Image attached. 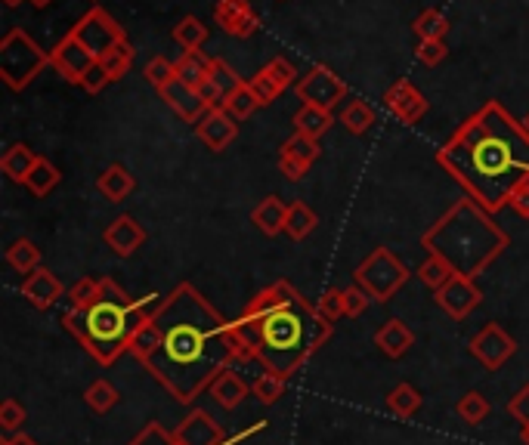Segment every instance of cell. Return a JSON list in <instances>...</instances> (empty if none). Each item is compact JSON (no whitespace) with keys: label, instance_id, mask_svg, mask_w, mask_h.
I'll return each mask as SVG.
<instances>
[{"label":"cell","instance_id":"6da1fadb","mask_svg":"<svg viewBox=\"0 0 529 445\" xmlns=\"http://www.w3.org/2000/svg\"><path fill=\"white\" fill-rule=\"evenodd\" d=\"M155 325L161 344L143 365L180 402L198 399L223 368L236 362L229 347V322L189 282L168 294Z\"/></svg>","mask_w":529,"mask_h":445},{"label":"cell","instance_id":"7a4b0ae2","mask_svg":"<svg viewBox=\"0 0 529 445\" xmlns=\"http://www.w3.org/2000/svg\"><path fill=\"white\" fill-rule=\"evenodd\" d=\"M437 164L495 214L529 180V133L502 102H486L437 149Z\"/></svg>","mask_w":529,"mask_h":445},{"label":"cell","instance_id":"3957f363","mask_svg":"<svg viewBox=\"0 0 529 445\" xmlns=\"http://www.w3.org/2000/svg\"><path fill=\"white\" fill-rule=\"evenodd\" d=\"M335 325L325 322L316 306L291 282L279 279L260 288L239 319L229 322V347L236 362L257 359L279 378H294L307 359L328 344Z\"/></svg>","mask_w":529,"mask_h":445},{"label":"cell","instance_id":"277c9868","mask_svg":"<svg viewBox=\"0 0 529 445\" xmlns=\"http://www.w3.org/2000/svg\"><path fill=\"white\" fill-rule=\"evenodd\" d=\"M161 294L127 297V291L115 279H99V294L84 310H69L62 316V328L69 331L78 344L99 362L115 365L121 353H127L130 337L140 331L149 319L158 316L164 306Z\"/></svg>","mask_w":529,"mask_h":445},{"label":"cell","instance_id":"5b68a950","mask_svg":"<svg viewBox=\"0 0 529 445\" xmlns=\"http://www.w3.org/2000/svg\"><path fill=\"white\" fill-rule=\"evenodd\" d=\"M511 245L508 232L474 198H461L421 235V248L452 266L455 276L477 279Z\"/></svg>","mask_w":529,"mask_h":445},{"label":"cell","instance_id":"8992f818","mask_svg":"<svg viewBox=\"0 0 529 445\" xmlns=\"http://www.w3.org/2000/svg\"><path fill=\"white\" fill-rule=\"evenodd\" d=\"M47 65H50V53L41 50L28 31L10 28L4 34V41H0V78H4L10 90H25Z\"/></svg>","mask_w":529,"mask_h":445},{"label":"cell","instance_id":"52a82bcc","mask_svg":"<svg viewBox=\"0 0 529 445\" xmlns=\"http://www.w3.org/2000/svg\"><path fill=\"white\" fill-rule=\"evenodd\" d=\"M353 279H356V288L366 291L375 303H387L412 279V272L390 248H375L366 260L356 266Z\"/></svg>","mask_w":529,"mask_h":445},{"label":"cell","instance_id":"ba28073f","mask_svg":"<svg viewBox=\"0 0 529 445\" xmlns=\"http://www.w3.org/2000/svg\"><path fill=\"white\" fill-rule=\"evenodd\" d=\"M72 34L75 38L93 53V59L99 62L106 53H112L121 41H127V34H124V28L103 10V7H93L90 13H84L78 22H75V28H72Z\"/></svg>","mask_w":529,"mask_h":445},{"label":"cell","instance_id":"9c48e42d","mask_svg":"<svg viewBox=\"0 0 529 445\" xmlns=\"http://www.w3.org/2000/svg\"><path fill=\"white\" fill-rule=\"evenodd\" d=\"M297 96L304 99V106H319L325 112H332L347 99V84L328 65H316L297 81Z\"/></svg>","mask_w":529,"mask_h":445},{"label":"cell","instance_id":"30bf717a","mask_svg":"<svg viewBox=\"0 0 529 445\" xmlns=\"http://www.w3.org/2000/svg\"><path fill=\"white\" fill-rule=\"evenodd\" d=\"M471 356L489 368V371H499L514 353H517V344H514V337L499 325V322H489L483 325L474 337H471V344H468Z\"/></svg>","mask_w":529,"mask_h":445},{"label":"cell","instance_id":"8fae6325","mask_svg":"<svg viewBox=\"0 0 529 445\" xmlns=\"http://www.w3.org/2000/svg\"><path fill=\"white\" fill-rule=\"evenodd\" d=\"M434 300H437V306H440V310H443L449 319L461 322V319H468V316L477 310V306L483 303V291H480V285H477L474 279L455 276L446 288H440V291L434 294Z\"/></svg>","mask_w":529,"mask_h":445},{"label":"cell","instance_id":"7c38bea8","mask_svg":"<svg viewBox=\"0 0 529 445\" xmlns=\"http://www.w3.org/2000/svg\"><path fill=\"white\" fill-rule=\"evenodd\" d=\"M93 53L75 38V34L69 31L65 38L50 50V65L56 68V72L65 78V81H72V84H81L84 75L93 68Z\"/></svg>","mask_w":529,"mask_h":445},{"label":"cell","instance_id":"4fadbf2b","mask_svg":"<svg viewBox=\"0 0 529 445\" xmlns=\"http://www.w3.org/2000/svg\"><path fill=\"white\" fill-rule=\"evenodd\" d=\"M384 109L400 121L406 127L418 124L424 115H427V99L421 90H415L406 78L403 81H396L387 93H384Z\"/></svg>","mask_w":529,"mask_h":445},{"label":"cell","instance_id":"5bb4252c","mask_svg":"<svg viewBox=\"0 0 529 445\" xmlns=\"http://www.w3.org/2000/svg\"><path fill=\"white\" fill-rule=\"evenodd\" d=\"M214 22L226 31L233 34V38H251L257 31L260 19L254 13V7L248 0H217L214 4Z\"/></svg>","mask_w":529,"mask_h":445},{"label":"cell","instance_id":"9a60e30c","mask_svg":"<svg viewBox=\"0 0 529 445\" xmlns=\"http://www.w3.org/2000/svg\"><path fill=\"white\" fill-rule=\"evenodd\" d=\"M174 442L177 445H226V433L208 412L195 408V412H189L183 424L174 430Z\"/></svg>","mask_w":529,"mask_h":445},{"label":"cell","instance_id":"2e32d148","mask_svg":"<svg viewBox=\"0 0 529 445\" xmlns=\"http://www.w3.org/2000/svg\"><path fill=\"white\" fill-rule=\"evenodd\" d=\"M195 133L211 152H223L239 136V121L226 109H211L202 121L195 124Z\"/></svg>","mask_w":529,"mask_h":445},{"label":"cell","instance_id":"e0dca14e","mask_svg":"<svg viewBox=\"0 0 529 445\" xmlns=\"http://www.w3.org/2000/svg\"><path fill=\"white\" fill-rule=\"evenodd\" d=\"M103 238H106V245H109L118 257H130V254H137V251L143 248L146 232H143V226H140L134 217H130V214H121V217H115V220L106 226Z\"/></svg>","mask_w":529,"mask_h":445},{"label":"cell","instance_id":"ac0fdd59","mask_svg":"<svg viewBox=\"0 0 529 445\" xmlns=\"http://www.w3.org/2000/svg\"><path fill=\"white\" fill-rule=\"evenodd\" d=\"M69 291H65V285L53 276L50 269H35L31 276H25V282H22V297L31 303V306H38V310H50V306L59 300V297H65Z\"/></svg>","mask_w":529,"mask_h":445},{"label":"cell","instance_id":"d6986e66","mask_svg":"<svg viewBox=\"0 0 529 445\" xmlns=\"http://www.w3.org/2000/svg\"><path fill=\"white\" fill-rule=\"evenodd\" d=\"M161 99L174 109V115H180V118L189 121V124H198V121H202V118L211 112V109L205 106V99L198 96L192 87H186L183 81H174V84L164 87V90H161Z\"/></svg>","mask_w":529,"mask_h":445},{"label":"cell","instance_id":"ffe728a7","mask_svg":"<svg viewBox=\"0 0 529 445\" xmlns=\"http://www.w3.org/2000/svg\"><path fill=\"white\" fill-rule=\"evenodd\" d=\"M375 347H378L387 359H403V356L415 347V331H412L403 319H387V322L375 331Z\"/></svg>","mask_w":529,"mask_h":445},{"label":"cell","instance_id":"44dd1931","mask_svg":"<svg viewBox=\"0 0 529 445\" xmlns=\"http://www.w3.org/2000/svg\"><path fill=\"white\" fill-rule=\"evenodd\" d=\"M208 393L214 396V402L223 408V412H233V408H239L248 399L251 390H248V384L239 378V374L233 371V365H229V368H223L217 378L211 381Z\"/></svg>","mask_w":529,"mask_h":445},{"label":"cell","instance_id":"7402d4cb","mask_svg":"<svg viewBox=\"0 0 529 445\" xmlns=\"http://www.w3.org/2000/svg\"><path fill=\"white\" fill-rule=\"evenodd\" d=\"M96 189L106 201L118 204V201H124L130 192L137 189V180H134V174H130L124 164H109L103 174L96 177Z\"/></svg>","mask_w":529,"mask_h":445},{"label":"cell","instance_id":"603a6c76","mask_svg":"<svg viewBox=\"0 0 529 445\" xmlns=\"http://www.w3.org/2000/svg\"><path fill=\"white\" fill-rule=\"evenodd\" d=\"M285 217H288V204L279 195H267L257 208L251 211V223L263 232L276 238L279 232H285Z\"/></svg>","mask_w":529,"mask_h":445},{"label":"cell","instance_id":"cb8c5ba5","mask_svg":"<svg viewBox=\"0 0 529 445\" xmlns=\"http://www.w3.org/2000/svg\"><path fill=\"white\" fill-rule=\"evenodd\" d=\"M211 62H214V56H208V53H202V50L183 53V56L177 59V81H183L186 87L198 90V87L208 81V75H211Z\"/></svg>","mask_w":529,"mask_h":445},{"label":"cell","instance_id":"d4e9b609","mask_svg":"<svg viewBox=\"0 0 529 445\" xmlns=\"http://www.w3.org/2000/svg\"><path fill=\"white\" fill-rule=\"evenodd\" d=\"M38 152L31 149V146H25V143H13L7 152H4V158H0V170L7 174V180H13V183H25V177L31 174V167L38 164Z\"/></svg>","mask_w":529,"mask_h":445},{"label":"cell","instance_id":"484cf974","mask_svg":"<svg viewBox=\"0 0 529 445\" xmlns=\"http://www.w3.org/2000/svg\"><path fill=\"white\" fill-rule=\"evenodd\" d=\"M62 183V174H59V167L50 161V158H38V164L31 167V174L25 177V189L35 195V198H47L56 186Z\"/></svg>","mask_w":529,"mask_h":445},{"label":"cell","instance_id":"4316f807","mask_svg":"<svg viewBox=\"0 0 529 445\" xmlns=\"http://www.w3.org/2000/svg\"><path fill=\"white\" fill-rule=\"evenodd\" d=\"M338 121H341V127H344L347 133L362 136V133H369V130L375 127L378 115H375V109L369 106V102H362V99H350L347 106L341 109Z\"/></svg>","mask_w":529,"mask_h":445},{"label":"cell","instance_id":"83f0119b","mask_svg":"<svg viewBox=\"0 0 529 445\" xmlns=\"http://www.w3.org/2000/svg\"><path fill=\"white\" fill-rule=\"evenodd\" d=\"M332 124H335V115L319 109V106H301L294 115V133L310 136V140H319V136Z\"/></svg>","mask_w":529,"mask_h":445},{"label":"cell","instance_id":"f1b7e54d","mask_svg":"<svg viewBox=\"0 0 529 445\" xmlns=\"http://www.w3.org/2000/svg\"><path fill=\"white\" fill-rule=\"evenodd\" d=\"M319 217L310 208L307 201H291L288 204V217H285V232L294 238V242H304V238L316 229Z\"/></svg>","mask_w":529,"mask_h":445},{"label":"cell","instance_id":"f546056e","mask_svg":"<svg viewBox=\"0 0 529 445\" xmlns=\"http://www.w3.org/2000/svg\"><path fill=\"white\" fill-rule=\"evenodd\" d=\"M7 263L22 272V276H31L35 269H41V248L35 242H28V238H19L7 248Z\"/></svg>","mask_w":529,"mask_h":445},{"label":"cell","instance_id":"4dcf8cb0","mask_svg":"<svg viewBox=\"0 0 529 445\" xmlns=\"http://www.w3.org/2000/svg\"><path fill=\"white\" fill-rule=\"evenodd\" d=\"M174 41L183 47V53L202 50V44L208 41V25L198 19V16H183V19L174 25Z\"/></svg>","mask_w":529,"mask_h":445},{"label":"cell","instance_id":"1f68e13d","mask_svg":"<svg viewBox=\"0 0 529 445\" xmlns=\"http://www.w3.org/2000/svg\"><path fill=\"white\" fill-rule=\"evenodd\" d=\"M415 276H418L427 288H431V291L437 294L440 288H446V285L455 279V272H452V266H449L446 260H440L437 254H427V260L418 266Z\"/></svg>","mask_w":529,"mask_h":445},{"label":"cell","instance_id":"d6a6232c","mask_svg":"<svg viewBox=\"0 0 529 445\" xmlns=\"http://www.w3.org/2000/svg\"><path fill=\"white\" fill-rule=\"evenodd\" d=\"M118 390H115V384L112 381H106V378H99V381H93L87 390H84V402L90 405V412H96V415H109L112 408L118 405Z\"/></svg>","mask_w":529,"mask_h":445},{"label":"cell","instance_id":"836d02e7","mask_svg":"<svg viewBox=\"0 0 529 445\" xmlns=\"http://www.w3.org/2000/svg\"><path fill=\"white\" fill-rule=\"evenodd\" d=\"M421 393L412 387V384H396L390 393H387V408L396 415V418H412L418 408H421Z\"/></svg>","mask_w":529,"mask_h":445},{"label":"cell","instance_id":"e575fe53","mask_svg":"<svg viewBox=\"0 0 529 445\" xmlns=\"http://www.w3.org/2000/svg\"><path fill=\"white\" fill-rule=\"evenodd\" d=\"M134 59H137L134 44H130V41H121L112 53H106L103 59H99V65L106 68L112 81H121V78L130 72V68H134Z\"/></svg>","mask_w":529,"mask_h":445},{"label":"cell","instance_id":"d590c367","mask_svg":"<svg viewBox=\"0 0 529 445\" xmlns=\"http://www.w3.org/2000/svg\"><path fill=\"white\" fill-rule=\"evenodd\" d=\"M455 415H458L461 421H465V424L477 427V424H483V421L489 418V402H486L483 393L468 390L465 396H461V399L455 402Z\"/></svg>","mask_w":529,"mask_h":445},{"label":"cell","instance_id":"8d00e7d4","mask_svg":"<svg viewBox=\"0 0 529 445\" xmlns=\"http://www.w3.org/2000/svg\"><path fill=\"white\" fill-rule=\"evenodd\" d=\"M285 390H288V381L279 378V374H273V371L257 374L254 384H251V396H257V402H263V405H276L285 396Z\"/></svg>","mask_w":529,"mask_h":445},{"label":"cell","instance_id":"74e56055","mask_svg":"<svg viewBox=\"0 0 529 445\" xmlns=\"http://www.w3.org/2000/svg\"><path fill=\"white\" fill-rule=\"evenodd\" d=\"M415 34L418 41H446L449 34V19L440 13V10H424L418 19H415Z\"/></svg>","mask_w":529,"mask_h":445},{"label":"cell","instance_id":"f35d334b","mask_svg":"<svg viewBox=\"0 0 529 445\" xmlns=\"http://www.w3.org/2000/svg\"><path fill=\"white\" fill-rule=\"evenodd\" d=\"M143 78L161 93L164 87L177 81V62H171L168 56H152V59L143 65Z\"/></svg>","mask_w":529,"mask_h":445},{"label":"cell","instance_id":"ab89813d","mask_svg":"<svg viewBox=\"0 0 529 445\" xmlns=\"http://www.w3.org/2000/svg\"><path fill=\"white\" fill-rule=\"evenodd\" d=\"M319 152H322L319 140H310V136H301V133H294L291 140H285L282 149H279V155H288L294 161H301L304 167H310L319 158Z\"/></svg>","mask_w":529,"mask_h":445},{"label":"cell","instance_id":"60d3db41","mask_svg":"<svg viewBox=\"0 0 529 445\" xmlns=\"http://www.w3.org/2000/svg\"><path fill=\"white\" fill-rule=\"evenodd\" d=\"M229 115H233L236 121H245V118H251L257 109H260V102H257V96H254V90L248 87V81L236 90V93H229L226 96V106H223Z\"/></svg>","mask_w":529,"mask_h":445},{"label":"cell","instance_id":"b9f144b4","mask_svg":"<svg viewBox=\"0 0 529 445\" xmlns=\"http://www.w3.org/2000/svg\"><path fill=\"white\" fill-rule=\"evenodd\" d=\"M316 313L325 319V322H341L347 316V300H344V288H328L319 303H316Z\"/></svg>","mask_w":529,"mask_h":445},{"label":"cell","instance_id":"7bdbcfd3","mask_svg":"<svg viewBox=\"0 0 529 445\" xmlns=\"http://www.w3.org/2000/svg\"><path fill=\"white\" fill-rule=\"evenodd\" d=\"M208 78H211V84H214L223 96L236 93V90L245 84V81L236 75V68H233V65H226L223 59H214V62H211V75H208Z\"/></svg>","mask_w":529,"mask_h":445},{"label":"cell","instance_id":"ee69618b","mask_svg":"<svg viewBox=\"0 0 529 445\" xmlns=\"http://www.w3.org/2000/svg\"><path fill=\"white\" fill-rule=\"evenodd\" d=\"M25 421H28V412H25V405L19 399H4V402H0V430L13 436Z\"/></svg>","mask_w":529,"mask_h":445},{"label":"cell","instance_id":"f6af8a7d","mask_svg":"<svg viewBox=\"0 0 529 445\" xmlns=\"http://www.w3.org/2000/svg\"><path fill=\"white\" fill-rule=\"evenodd\" d=\"M96 294H99V279H78L72 288H69V310H84V306H90L93 300H96Z\"/></svg>","mask_w":529,"mask_h":445},{"label":"cell","instance_id":"bcb514c9","mask_svg":"<svg viewBox=\"0 0 529 445\" xmlns=\"http://www.w3.org/2000/svg\"><path fill=\"white\" fill-rule=\"evenodd\" d=\"M248 87L254 90V96H257V102H260V106H270V102H276L279 96H282V87L273 81V78H267V75H263V68H260V72L248 81Z\"/></svg>","mask_w":529,"mask_h":445},{"label":"cell","instance_id":"7dc6e473","mask_svg":"<svg viewBox=\"0 0 529 445\" xmlns=\"http://www.w3.org/2000/svg\"><path fill=\"white\" fill-rule=\"evenodd\" d=\"M263 75H267V78H273L282 90L285 87H291L294 81H297V72H294V65L288 62V59H273V62H267V65H263Z\"/></svg>","mask_w":529,"mask_h":445},{"label":"cell","instance_id":"c3c4849f","mask_svg":"<svg viewBox=\"0 0 529 445\" xmlns=\"http://www.w3.org/2000/svg\"><path fill=\"white\" fill-rule=\"evenodd\" d=\"M130 445H177L174 442V433H168L161 424H146L134 439H130Z\"/></svg>","mask_w":529,"mask_h":445},{"label":"cell","instance_id":"681fc988","mask_svg":"<svg viewBox=\"0 0 529 445\" xmlns=\"http://www.w3.org/2000/svg\"><path fill=\"white\" fill-rule=\"evenodd\" d=\"M508 415L520 424V427H529V384L523 390H517L511 399H508Z\"/></svg>","mask_w":529,"mask_h":445},{"label":"cell","instance_id":"f907efd6","mask_svg":"<svg viewBox=\"0 0 529 445\" xmlns=\"http://www.w3.org/2000/svg\"><path fill=\"white\" fill-rule=\"evenodd\" d=\"M446 41H418V50H415V56H418V62H424V65H440L443 59H446Z\"/></svg>","mask_w":529,"mask_h":445},{"label":"cell","instance_id":"816d5d0a","mask_svg":"<svg viewBox=\"0 0 529 445\" xmlns=\"http://www.w3.org/2000/svg\"><path fill=\"white\" fill-rule=\"evenodd\" d=\"M344 300H347V319H359L372 303V297L362 288H344Z\"/></svg>","mask_w":529,"mask_h":445},{"label":"cell","instance_id":"f5cc1de1","mask_svg":"<svg viewBox=\"0 0 529 445\" xmlns=\"http://www.w3.org/2000/svg\"><path fill=\"white\" fill-rule=\"evenodd\" d=\"M112 84V78H109V72L99 62H93V68L84 75V81H81V87L87 90V93H99V90H106Z\"/></svg>","mask_w":529,"mask_h":445},{"label":"cell","instance_id":"db71d44e","mask_svg":"<svg viewBox=\"0 0 529 445\" xmlns=\"http://www.w3.org/2000/svg\"><path fill=\"white\" fill-rule=\"evenodd\" d=\"M279 170H282V177H285V180L301 183V180L307 177V170H310V167H304L301 161H294V158H288V155H279Z\"/></svg>","mask_w":529,"mask_h":445},{"label":"cell","instance_id":"11a10c76","mask_svg":"<svg viewBox=\"0 0 529 445\" xmlns=\"http://www.w3.org/2000/svg\"><path fill=\"white\" fill-rule=\"evenodd\" d=\"M508 208L520 217V220H529V180L511 195V201H508Z\"/></svg>","mask_w":529,"mask_h":445},{"label":"cell","instance_id":"9f6ffc18","mask_svg":"<svg viewBox=\"0 0 529 445\" xmlns=\"http://www.w3.org/2000/svg\"><path fill=\"white\" fill-rule=\"evenodd\" d=\"M4 445H38V442H35V439H28V436H22V433H13V436L4 439Z\"/></svg>","mask_w":529,"mask_h":445},{"label":"cell","instance_id":"6f0895ef","mask_svg":"<svg viewBox=\"0 0 529 445\" xmlns=\"http://www.w3.org/2000/svg\"><path fill=\"white\" fill-rule=\"evenodd\" d=\"M28 4H35V7H47L50 0H28Z\"/></svg>","mask_w":529,"mask_h":445},{"label":"cell","instance_id":"680465c9","mask_svg":"<svg viewBox=\"0 0 529 445\" xmlns=\"http://www.w3.org/2000/svg\"><path fill=\"white\" fill-rule=\"evenodd\" d=\"M4 4H7V7H19V4H22V0H4Z\"/></svg>","mask_w":529,"mask_h":445},{"label":"cell","instance_id":"91938a15","mask_svg":"<svg viewBox=\"0 0 529 445\" xmlns=\"http://www.w3.org/2000/svg\"><path fill=\"white\" fill-rule=\"evenodd\" d=\"M520 124H523V130H526V133H529V112H526V118H523V121H520Z\"/></svg>","mask_w":529,"mask_h":445},{"label":"cell","instance_id":"94428289","mask_svg":"<svg viewBox=\"0 0 529 445\" xmlns=\"http://www.w3.org/2000/svg\"><path fill=\"white\" fill-rule=\"evenodd\" d=\"M523 442L529 445V427H523Z\"/></svg>","mask_w":529,"mask_h":445}]
</instances>
